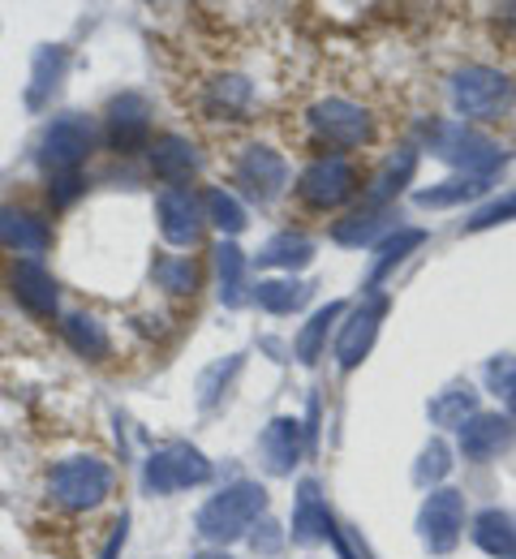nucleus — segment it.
<instances>
[{"label": "nucleus", "instance_id": "obj_41", "mask_svg": "<svg viewBox=\"0 0 516 559\" xmlns=\"http://www.w3.org/2000/svg\"><path fill=\"white\" fill-rule=\"evenodd\" d=\"M125 543H130V512H121V516H117V525H112V534H108V543H104L99 559H121Z\"/></svg>", "mask_w": 516, "mask_h": 559}, {"label": "nucleus", "instance_id": "obj_29", "mask_svg": "<svg viewBox=\"0 0 516 559\" xmlns=\"http://www.w3.org/2000/svg\"><path fill=\"white\" fill-rule=\"evenodd\" d=\"M478 409H482V392L473 383H447L443 392L427 401V418L440 430H460Z\"/></svg>", "mask_w": 516, "mask_h": 559}, {"label": "nucleus", "instance_id": "obj_16", "mask_svg": "<svg viewBox=\"0 0 516 559\" xmlns=\"http://www.w3.org/2000/svg\"><path fill=\"white\" fill-rule=\"evenodd\" d=\"M9 293L35 319H57L61 314V284L39 259H13L9 263Z\"/></svg>", "mask_w": 516, "mask_h": 559}, {"label": "nucleus", "instance_id": "obj_25", "mask_svg": "<svg viewBox=\"0 0 516 559\" xmlns=\"http://www.w3.org/2000/svg\"><path fill=\"white\" fill-rule=\"evenodd\" d=\"M65 73H70V52L61 48V44H44L35 57H31V86H26V108H44V104H52V95L61 91V82H65Z\"/></svg>", "mask_w": 516, "mask_h": 559}, {"label": "nucleus", "instance_id": "obj_1", "mask_svg": "<svg viewBox=\"0 0 516 559\" xmlns=\"http://www.w3.org/2000/svg\"><path fill=\"white\" fill-rule=\"evenodd\" d=\"M267 508H272V495H267L263 483L237 478V483H228V487L216 490V495L194 512V530L203 534V543L228 551L232 543H241V538L267 516Z\"/></svg>", "mask_w": 516, "mask_h": 559}, {"label": "nucleus", "instance_id": "obj_5", "mask_svg": "<svg viewBox=\"0 0 516 559\" xmlns=\"http://www.w3.org/2000/svg\"><path fill=\"white\" fill-rule=\"evenodd\" d=\"M95 142H99V130L86 112H61L44 126V134L35 142V159H39L48 181L52 177H77L86 168Z\"/></svg>", "mask_w": 516, "mask_h": 559}, {"label": "nucleus", "instance_id": "obj_12", "mask_svg": "<svg viewBox=\"0 0 516 559\" xmlns=\"http://www.w3.org/2000/svg\"><path fill=\"white\" fill-rule=\"evenodd\" d=\"M155 224L159 237L177 250H194L207 233V215H203V194H194L190 186H164L155 194Z\"/></svg>", "mask_w": 516, "mask_h": 559}, {"label": "nucleus", "instance_id": "obj_3", "mask_svg": "<svg viewBox=\"0 0 516 559\" xmlns=\"http://www.w3.org/2000/svg\"><path fill=\"white\" fill-rule=\"evenodd\" d=\"M447 99L456 121L478 126V121H500L516 104V82L495 66H460L447 78Z\"/></svg>", "mask_w": 516, "mask_h": 559}, {"label": "nucleus", "instance_id": "obj_14", "mask_svg": "<svg viewBox=\"0 0 516 559\" xmlns=\"http://www.w3.org/2000/svg\"><path fill=\"white\" fill-rule=\"evenodd\" d=\"M516 443V421L500 409H478L473 418L456 430V452L473 465H491L500 461Z\"/></svg>", "mask_w": 516, "mask_h": 559}, {"label": "nucleus", "instance_id": "obj_35", "mask_svg": "<svg viewBox=\"0 0 516 559\" xmlns=\"http://www.w3.org/2000/svg\"><path fill=\"white\" fill-rule=\"evenodd\" d=\"M151 276H155V284H159L164 293H177V297H185V293L199 288V267H194V259H181V254L155 259Z\"/></svg>", "mask_w": 516, "mask_h": 559}, {"label": "nucleus", "instance_id": "obj_30", "mask_svg": "<svg viewBox=\"0 0 516 559\" xmlns=\"http://www.w3.org/2000/svg\"><path fill=\"white\" fill-rule=\"evenodd\" d=\"M203 215L207 224L220 233V241H237L250 228V207L237 199V190L228 186H207L203 190Z\"/></svg>", "mask_w": 516, "mask_h": 559}, {"label": "nucleus", "instance_id": "obj_39", "mask_svg": "<svg viewBox=\"0 0 516 559\" xmlns=\"http://www.w3.org/2000/svg\"><path fill=\"white\" fill-rule=\"evenodd\" d=\"M245 543H250V551L263 559H276L285 547H289V530L280 525V521H272V516H263L250 534H245Z\"/></svg>", "mask_w": 516, "mask_h": 559}, {"label": "nucleus", "instance_id": "obj_21", "mask_svg": "<svg viewBox=\"0 0 516 559\" xmlns=\"http://www.w3.org/2000/svg\"><path fill=\"white\" fill-rule=\"evenodd\" d=\"M392 228H400L396 224V207H370V203H362L358 211H349V215H340L332 224V241L345 246V250H374Z\"/></svg>", "mask_w": 516, "mask_h": 559}, {"label": "nucleus", "instance_id": "obj_17", "mask_svg": "<svg viewBox=\"0 0 516 559\" xmlns=\"http://www.w3.org/2000/svg\"><path fill=\"white\" fill-rule=\"evenodd\" d=\"M305 456V421L297 414H276L259 435V461L272 478H293Z\"/></svg>", "mask_w": 516, "mask_h": 559}, {"label": "nucleus", "instance_id": "obj_19", "mask_svg": "<svg viewBox=\"0 0 516 559\" xmlns=\"http://www.w3.org/2000/svg\"><path fill=\"white\" fill-rule=\"evenodd\" d=\"M147 164L164 186H185L190 177H199L203 151H199V142L185 139V134H155L147 146Z\"/></svg>", "mask_w": 516, "mask_h": 559}, {"label": "nucleus", "instance_id": "obj_4", "mask_svg": "<svg viewBox=\"0 0 516 559\" xmlns=\"http://www.w3.org/2000/svg\"><path fill=\"white\" fill-rule=\"evenodd\" d=\"M117 487V474L104 456L95 452H77V456H65L52 465L48 474V495L57 508L65 512H95L99 503H108V495Z\"/></svg>", "mask_w": 516, "mask_h": 559}, {"label": "nucleus", "instance_id": "obj_11", "mask_svg": "<svg viewBox=\"0 0 516 559\" xmlns=\"http://www.w3.org/2000/svg\"><path fill=\"white\" fill-rule=\"evenodd\" d=\"M383 319H387V297L383 293H362V301L349 306V314L340 319L336 341H332V357H336V370L340 374H353L370 353H374L379 332H383Z\"/></svg>", "mask_w": 516, "mask_h": 559}, {"label": "nucleus", "instance_id": "obj_28", "mask_svg": "<svg viewBox=\"0 0 516 559\" xmlns=\"http://www.w3.org/2000/svg\"><path fill=\"white\" fill-rule=\"evenodd\" d=\"M250 301L263 310V314H297L305 301H310V284L301 276H267V280H254L250 284Z\"/></svg>", "mask_w": 516, "mask_h": 559}, {"label": "nucleus", "instance_id": "obj_15", "mask_svg": "<svg viewBox=\"0 0 516 559\" xmlns=\"http://www.w3.org/2000/svg\"><path fill=\"white\" fill-rule=\"evenodd\" d=\"M151 139H155L151 134V99L139 91H121L104 112V142L112 151L130 155V151H147Z\"/></svg>", "mask_w": 516, "mask_h": 559}, {"label": "nucleus", "instance_id": "obj_22", "mask_svg": "<svg viewBox=\"0 0 516 559\" xmlns=\"http://www.w3.org/2000/svg\"><path fill=\"white\" fill-rule=\"evenodd\" d=\"M418 164H422V155H418V146H396L379 168H374V177H370L367 186V203L370 207H396V199L413 186V177H418Z\"/></svg>", "mask_w": 516, "mask_h": 559}, {"label": "nucleus", "instance_id": "obj_31", "mask_svg": "<svg viewBox=\"0 0 516 559\" xmlns=\"http://www.w3.org/2000/svg\"><path fill=\"white\" fill-rule=\"evenodd\" d=\"M487 190H491V181H482V177H447V181H435V186H418L409 199H413V207L422 211H447L482 199Z\"/></svg>", "mask_w": 516, "mask_h": 559}, {"label": "nucleus", "instance_id": "obj_37", "mask_svg": "<svg viewBox=\"0 0 516 559\" xmlns=\"http://www.w3.org/2000/svg\"><path fill=\"white\" fill-rule=\"evenodd\" d=\"M516 219V190L482 203L478 211H469V219L460 224V233H487V228H500V224H513Z\"/></svg>", "mask_w": 516, "mask_h": 559}, {"label": "nucleus", "instance_id": "obj_9", "mask_svg": "<svg viewBox=\"0 0 516 559\" xmlns=\"http://www.w3.org/2000/svg\"><path fill=\"white\" fill-rule=\"evenodd\" d=\"M203 483H212V461L185 439H172V443L155 448L143 461V490L155 499H168L177 490H194Z\"/></svg>", "mask_w": 516, "mask_h": 559}, {"label": "nucleus", "instance_id": "obj_43", "mask_svg": "<svg viewBox=\"0 0 516 559\" xmlns=\"http://www.w3.org/2000/svg\"><path fill=\"white\" fill-rule=\"evenodd\" d=\"M508 418L516 421V396H513V401H508Z\"/></svg>", "mask_w": 516, "mask_h": 559}, {"label": "nucleus", "instance_id": "obj_18", "mask_svg": "<svg viewBox=\"0 0 516 559\" xmlns=\"http://www.w3.org/2000/svg\"><path fill=\"white\" fill-rule=\"evenodd\" d=\"M0 246L13 250L17 259H39V254H48V246H52V224H48L39 211L4 203V207H0Z\"/></svg>", "mask_w": 516, "mask_h": 559}, {"label": "nucleus", "instance_id": "obj_38", "mask_svg": "<svg viewBox=\"0 0 516 559\" xmlns=\"http://www.w3.org/2000/svg\"><path fill=\"white\" fill-rule=\"evenodd\" d=\"M482 383H487L491 396L513 401L516 396V353H495V357H487V366H482Z\"/></svg>", "mask_w": 516, "mask_h": 559}, {"label": "nucleus", "instance_id": "obj_20", "mask_svg": "<svg viewBox=\"0 0 516 559\" xmlns=\"http://www.w3.org/2000/svg\"><path fill=\"white\" fill-rule=\"evenodd\" d=\"M427 241H431V233H427V228H418V224H400V228H392V233L374 246V254H370L367 293H383V280L392 276L396 267H405V263H409Z\"/></svg>", "mask_w": 516, "mask_h": 559}, {"label": "nucleus", "instance_id": "obj_34", "mask_svg": "<svg viewBox=\"0 0 516 559\" xmlns=\"http://www.w3.org/2000/svg\"><path fill=\"white\" fill-rule=\"evenodd\" d=\"M452 465H456V448L447 443V439H427V448L418 452V461H413V487L418 490H435L447 483V474H452Z\"/></svg>", "mask_w": 516, "mask_h": 559}, {"label": "nucleus", "instance_id": "obj_23", "mask_svg": "<svg viewBox=\"0 0 516 559\" xmlns=\"http://www.w3.org/2000/svg\"><path fill=\"white\" fill-rule=\"evenodd\" d=\"M203 112L212 121H250V112H254V82L245 73H216L203 86Z\"/></svg>", "mask_w": 516, "mask_h": 559}, {"label": "nucleus", "instance_id": "obj_36", "mask_svg": "<svg viewBox=\"0 0 516 559\" xmlns=\"http://www.w3.org/2000/svg\"><path fill=\"white\" fill-rule=\"evenodd\" d=\"M237 370H241V353H232L228 361H216V366L203 370V379H199V405L203 409H216L224 396H228V383H232Z\"/></svg>", "mask_w": 516, "mask_h": 559}, {"label": "nucleus", "instance_id": "obj_8", "mask_svg": "<svg viewBox=\"0 0 516 559\" xmlns=\"http://www.w3.org/2000/svg\"><path fill=\"white\" fill-rule=\"evenodd\" d=\"M413 530H418V543H422L427 556H435V559L452 556V551L460 547L465 530H469V503H465V490H456V487L427 490Z\"/></svg>", "mask_w": 516, "mask_h": 559}, {"label": "nucleus", "instance_id": "obj_42", "mask_svg": "<svg viewBox=\"0 0 516 559\" xmlns=\"http://www.w3.org/2000/svg\"><path fill=\"white\" fill-rule=\"evenodd\" d=\"M190 559H237V556H228L220 547H207V551H199V556H190Z\"/></svg>", "mask_w": 516, "mask_h": 559}, {"label": "nucleus", "instance_id": "obj_6", "mask_svg": "<svg viewBox=\"0 0 516 559\" xmlns=\"http://www.w3.org/2000/svg\"><path fill=\"white\" fill-rule=\"evenodd\" d=\"M232 186H237V199L241 203H254V207H272L289 194L293 186V168L285 159V151H276L272 142H250L241 146V155L232 159Z\"/></svg>", "mask_w": 516, "mask_h": 559}, {"label": "nucleus", "instance_id": "obj_40", "mask_svg": "<svg viewBox=\"0 0 516 559\" xmlns=\"http://www.w3.org/2000/svg\"><path fill=\"white\" fill-rule=\"evenodd\" d=\"M82 194H86V177H82V173H77V177H52V181H48V199H52L57 211L74 207Z\"/></svg>", "mask_w": 516, "mask_h": 559}, {"label": "nucleus", "instance_id": "obj_24", "mask_svg": "<svg viewBox=\"0 0 516 559\" xmlns=\"http://www.w3.org/2000/svg\"><path fill=\"white\" fill-rule=\"evenodd\" d=\"M314 254H319V246H314V237H305V233H293V228H285V233H276V237H267L259 250H254V267H267V272H285V276H297V272H305L310 263H314Z\"/></svg>", "mask_w": 516, "mask_h": 559}, {"label": "nucleus", "instance_id": "obj_2", "mask_svg": "<svg viewBox=\"0 0 516 559\" xmlns=\"http://www.w3.org/2000/svg\"><path fill=\"white\" fill-rule=\"evenodd\" d=\"M422 146L435 159H443L447 168H456V177H482V181H491L508 164V151L500 142L491 139V134H482L478 126L456 121V117L427 121L422 126Z\"/></svg>", "mask_w": 516, "mask_h": 559}, {"label": "nucleus", "instance_id": "obj_33", "mask_svg": "<svg viewBox=\"0 0 516 559\" xmlns=\"http://www.w3.org/2000/svg\"><path fill=\"white\" fill-rule=\"evenodd\" d=\"M61 336H65V345H70L77 357H86V361H104V357L112 353V336H108L104 319H99V314H86V310H74V314L61 319Z\"/></svg>", "mask_w": 516, "mask_h": 559}, {"label": "nucleus", "instance_id": "obj_10", "mask_svg": "<svg viewBox=\"0 0 516 559\" xmlns=\"http://www.w3.org/2000/svg\"><path fill=\"white\" fill-rule=\"evenodd\" d=\"M293 190L310 211H340L358 199L362 173L349 164V155H319L297 173Z\"/></svg>", "mask_w": 516, "mask_h": 559}, {"label": "nucleus", "instance_id": "obj_26", "mask_svg": "<svg viewBox=\"0 0 516 559\" xmlns=\"http://www.w3.org/2000/svg\"><path fill=\"white\" fill-rule=\"evenodd\" d=\"M345 314H349V301H327V306H319V310L297 328L293 357L301 361V366H314V361L327 353V336L340 328Z\"/></svg>", "mask_w": 516, "mask_h": 559}, {"label": "nucleus", "instance_id": "obj_7", "mask_svg": "<svg viewBox=\"0 0 516 559\" xmlns=\"http://www.w3.org/2000/svg\"><path fill=\"white\" fill-rule=\"evenodd\" d=\"M305 126H310L314 142L332 146L336 155L358 151V146H370V142H374V117H370V108L353 104V99H345V95L314 99V104L305 108Z\"/></svg>", "mask_w": 516, "mask_h": 559}, {"label": "nucleus", "instance_id": "obj_13", "mask_svg": "<svg viewBox=\"0 0 516 559\" xmlns=\"http://www.w3.org/2000/svg\"><path fill=\"white\" fill-rule=\"evenodd\" d=\"M336 512L323 495V483L319 478H301L293 495V521H289V543L293 547H327L332 534H336Z\"/></svg>", "mask_w": 516, "mask_h": 559}, {"label": "nucleus", "instance_id": "obj_27", "mask_svg": "<svg viewBox=\"0 0 516 559\" xmlns=\"http://www.w3.org/2000/svg\"><path fill=\"white\" fill-rule=\"evenodd\" d=\"M469 538L482 556L491 559H516V521L504 508H482L469 521Z\"/></svg>", "mask_w": 516, "mask_h": 559}, {"label": "nucleus", "instance_id": "obj_32", "mask_svg": "<svg viewBox=\"0 0 516 559\" xmlns=\"http://www.w3.org/2000/svg\"><path fill=\"white\" fill-rule=\"evenodd\" d=\"M216 276H220V301L228 310L250 301V254L237 241L216 246Z\"/></svg>", "mask_w": 516, "mask_h": 559}]
</instances>
